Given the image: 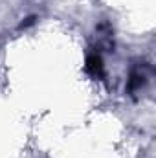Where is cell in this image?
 <instances>
[{"label":"cell","mask_w":156,"mask_h":158,"mask_svg":"<svg viewBox=\"0 0 156 158\" xmlns=\"http://www.w3.org/2000/svg\"><path fill=\"white\" fill-rule=\"evenodd\" d=\"M88 70L94 72L96 76L101 74V59L96 57V55H94V57H88Z\"/></svg>","instance_id":"1"}]
</instances>
